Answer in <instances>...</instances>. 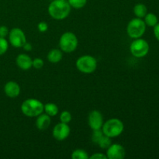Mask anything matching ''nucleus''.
I'll use <instances>...</instances> for the list:
<instances>
[{"label": "nucleus", "mask_w": 159, "mask_h": 159, "mask_svg": "<svg viewBox=\"0 0 159 159\" xmlns=\"http://www.w3.org/2000/svg\"><path fill=\"white\" fill-rule=\"evenodd\" d=\"M75 66L83 74H92L97 68V60L91 55H82L77 59Z\"/></svg>", "instance_id": "obj_4"}, {"label": "nucleus", "mask_w": 159, "mask_h": 159, "mask_svg": "<svg viewBox=\"0 0 159 159\" xmlns=\"http://www.w3.org/2000/svg\"><path fill=\"white\" fill-rule=\"evenodd\" d=\"M20 110L27 117H37L43 112V104L36 99H27L23 101L20 107Z\"/></svg>", "instance_id": "obj_2"}, {"label": "nucleus", "mask_w": 159, "mask_h": 159, "mask_svg": "<svg viewBox=\"0 0 159 159\" xmlns=\"http://www.w3.org/2000/svg\"><path fill=\"white\" fill-rule=\"evenodd\" d=\"M149 49H150L149 43H148L147 40L142 39L141 37L134 39L130 46V51L132 55L138 58L145 57L148 54Z\"/></svg>", "instance_id": "obj_7"}, {"label": "nucleus", "mask_w": 159, "mask_h": 159, "mask_svg": "<svg viewBox=\"0 0 159 159\" xmlns=\"http://www.w3.org/2000/svg\"><path fill=\"white\" fill-rule=\"evenodd\" d=\"M103 135L104 134L103 132H102V129L93 130V134H92V141H93V143L97 144L98 143H99V141L101 140V138H102Z\"/></svg>", "instance_id": "obj_23"}, {"label": "nucleus", "mask_w": 159, "mask_h": 159, "mask_svg": "<svg viewBox=\"0 0 159 159\" xmlns=\"http://www.w3.org/2000/svg\"><path fill=\"white\" fill-rule=\"evenodd\" d=\"M9 28L6 26H0V37L6 38L9 35Z\"/></svg>", "instance_id": "obj_27"}, {"label": "nucleus", "mask_w": 159, "mask_h": 159, "mask_svg": "<svg viewBox=\"0 0 159 159\" xmlns=\"http://www.w3.org/2000/svg\"><path fill=\"white\" fill-rule=\"evenodd\" d=\"M23 48L26 51H30L31 50H32V45H31L30 43L26 42V43H24V45L23 46Z\"/></svg>", "instance_id": "obj_30"}, {"label": "nucleus", "mask_w": 159, "mask_h": 159, "mask_svg": "<svg viewBox=\"0 0 159 159\" xmlns=\"http://www.w3.org/2000/svg\"><path fill=\"white\" fill-rule=\"evenodd\" d=\"M125 155V148L120 144H112L107 149V159H123Z\"/></svg>", "instance_id": "obj_11"}, {"label": "nucleus", "mask_w": 159, "mask_h": 159, "mask_svg": "<svg viewBox=\"0 0 159 159\" xmlns=\"http://www.w3.org/2000/svg\"><path fill=\"white\" fill-rule=\"evenodd\" d=\"M134 13L138 18L143 19L148 13V8L143 3H138L134 7Z\"/></svg>", "instance_id": "obj_17"}, {"label": "nucleus", "mask_w": 159, "mask_h": 159, "mask_svg": "<svg viewBox=\"0 0 159 159\" xmlns=\"http://www.w3.org/2000/svg\"><path fill=\"white\" fill-rule=\"evenodd\" d=\"M146 24L141 18H134L127 26V35L132 39L141 38L146 31Z\"/></svg>", "instance_id": "obj_6"}, {"label": "nucleus", "mask_w": 159, "mask_h": 159, "mask_svg": "<svg viewBox=\"0 0 159 159\" xmlns=\"http://www.w3.org/2000/svg\"><path fill=\"white\" fill-rule=\"evenodd\" d=\"M71 158L72 159H89V155L87 153L86 151L83 149H76L74 152H72Z\"/></svg>", "instance_id": "obj_19"}, {"label": "nucleus", "mask_w": 159, "mask_h": 159, "mask_svg": "<svg viewBox=\"0 0 159 159\" xmlns=\"http://www.w3.org/2000/svg\"><path fill=\"white\" fill-rule=\"evenodd\" d=\"M89 158L91 159H107V155H104L102 153H94L89 156Z\"/></svg>", "instance_id": "obj_28"}, {"label": "nucleus", "mask_w": 159, "mask_h": 159, "mask_svg": "<svg viewBox=\"0 0 159 159\" xmlns=\"http://www.w3.org/2000/svg\"><path fill=\"white\" fill-rule=\"evenodd\" d=\"M97 144L100 147V148L104 149V150H107V149L112 144L111 138H110V137L106 136V135L104 134Z\"/></svg>", "instance_id": "obj_20"}, {"label": "nucleus", "mask_w": 159, "mask_h": 159, "mask_svg": "<svg viewBox=\"0 0 159 159\" xmlns=\"http://www.w3.org/2000/svg\"><path fill=\"white\" fill-rule=\"evenodd\" d=\"M104 120L102 113L98 110H93L90 112L88 116V124L93 130L102 129Z\"/></svg>", "instance_id": "obj_10"}, {"label": "nucleus", "mask_w": 159, "mask_h": 159, "mask_svg": "<svg viewBox=\"0 0 159 159\" xmlns=\"http://www.w3.org/2000/svg\"><path fill=\"white\" fill-rule=\"evenodd\" d=\"M16 65L22 70H29L32 68L33 59L26 54H20L16 58Z\"/></svg>", "instance_id": "obj_13"}, {"label": "nucleus", "mask_w": 159, "mask_h": 159, "mask_svg": "<svg viewBox=\"0 0 159 159\" xmlns=\"http://www.w3.org/2000/svg\"><path fill=\"white\" fill-rule=\"evenodd\" d=\"M20 91H21V89H20V85L14 81H9L6 82L4 86L5 94L8 97L12 98V99L18 97L20 94Z\"/></svg>", "instance_id": "obj_12"}, {"label": "nucleus", "mask_w": 159, "mask_h": 159, "mask_svg": "<svg viewBox=\"0 0 159 159\" xmlns=\"http://www.w3.org/2000/svg\"><path fill=\"white\" fill-rule=\"evenodd\" d=\"M51 1H52V0H51Z\"/></svg>", "instance_id": "obj_31"}, {"label": "nucleus", "mask_w": 159, "mask_h": 159, "mask_svg": "<svg viewBox=\"0 0 159 159\" xmlns=\"http://www.w3.org/2000/svg\"><path fill=\"white\" fill-rule=\"evenodd\" d=\"M43 65H44V62L40 57H36V58L33 59L32 68H36V69H40L43 68Z\"/></svg>", "instance_id": "obj_25"}, {"label": "nucleus", "mask_w": 159, "mask_h": 159, "mask_svg": "<svg viewBox=\"0 0 159 159\" xmlns=\"http://www.w3.org/2000/svg\"><path fill=\"white\" fill-rule=\"evenodd\" d=\"M63 57V52L61 49H52L48 52L47 58L51 63L56 64L61 61Z\"/></svg>", "instance_id": "obj_15"}, {"label": "nucleus", "mask_w": 159, "mask_h": 159, "mask_svg": "<svg viewBox=\"0 0 159 159\" xmlns=\"http://www.w3.org/2000/svg\"><path fill=\"white\" fill-rule=\"evenodd\" d=\"M43 111L45 112V113L50 116L51 117L53 116H55L58 114L59 109L58 107L56 105L55 103H53V102H48L45 105H43Z\"/></svg>", "instance_id": "obj_16"}, {"label": "nucleus", "mask_w": 159, "mask_h": 159, "mask_svg": "<svg viewBox=\"0 0 159 159\" xmlns=\"http://www.w3.org/2000/svg\"><path fill=\"white\" fill-rule=\"evenodd\" d=\"M71 9L67 0H52L48 6V13L54 20H63L69 16Z\"/></svg>", "instance_id": "obj_1"}, {"label": "nucleus", "mask_w": 159, "mask_h": 159, "mask_svg": "<svg viewBox=\"0 0 159 159\" xmlns=\"http://www.w3.org/2000/svg\"><path fill=\"white\" fill-rule=\"evenodd\" d=\"M9 48V41L6 38L0 37V56L6 54Z\"/></svg>", "instance_id": "obj_24"}, {"label": "nucleus", "mask_w": 159, "mask_h": 159, "mask_svg": "<svg viewBox=\"0 0 159 159\" xmlns=\"http://www.w3.org/2000/svg\"><path fill=\"white\" fill-rule=\"evenodd\" d=\"M59 119H60V121L61 123H65V124H68L71 122V120H72V116H71V113L69 111L65 110V111H62L61 113Z\"/></svg>", "instance_id": "obj_22"}, {"label": "nucleus", "mask_w": 159, "mask_h": 159, "mask_svg": "<svg viewBox=\"0 0 159 159\" xmlns=\"http://www.w3.org/2000/svg\"><path fill=\"white\" fill-rule=\"evenodd\" d=\"M51 123V117L48 116L47 113H43L40 114L37 116L36 120V126L37 129L40 130H45L50 127Z\"/></svg>", "instance_id": "obj_14"}, {"label": "nucleus", "mask_w": 159, "mask_h": 159, "mask_svg": "<svg viewBox=\"0 0 159 159\" xmlns=\"http://www.w3.org/2000/svg\"><path fill=\"white\" fill-rule=\"evenodd\" d=\"M69 3L70 6L74 9H79L85 6L87 3V0H67Z\"/></svg>", "instance_id": "obj_21"}, {"label": "nucleus", "mask_w": 159, "mask_h": 159, "mask_svg": "<svg viewBox=\"0 0 159 159\" xmlns=\"http://www.w3.org/2000/svg\"><path fill=\"white\" fill-rule=\"evenodd\" d=\"M144 19L146 26H151V27H154L158 23V19L157 16L155 13H152V12H149V13L146 14Z\"/></svg>", "instance_id": "obj_18"}, {"label": "nucleus", "mask_w": 159, "mask_h": 159, "mask_svg": "<svg viewBox=\"0 0 159 159\" xmlns=\"http://www.w3.org/2000/svg\"><path fill=\"white\" fill-rule=\"evenodd\" d=\"M79 40L75 34L72 32H65L61 36L59 47L62 52L69 53L75 51L78 48Z\"/></svg>", "instance_id": "obj_5"}, {"label": "nucleus", "mask_w": 159, "mask_h": 159, "mask_svg": "<svg viewBox=\"0 0 159 159\" xmlns=\"http://www.w3.org/2000/svg\"><path fill=\"white\" fill-rule=\"evenodd\" d=\"M71 133V129L68 124L60 122L56 124L52 130V135L55 140L58 141H65L68 138Z\"/></svg>", "instance_id": "obj_9"}, {"label": "nucleus", "mask_w": 159, "mask_h": 159, "mask_svg": "<svg viewBox=\"0 0 159 159\" xmlns=\"http://www.w3.org/2000/svg\"><path fill=\"white\" fill-rule=\"evenodd\" d=\"M37 29L40 32L44 33L48 30V25L46 22H40L37 25Z\"/></svg>", "instance_id": "obj_26"}, {"label": "nucleus", "mask_w": 159, "mask_h": 159, "mask_svg": "<svg viewBox=\"0 0 159 159\" xmlns=\"http://www.w3.org/2000/svg\"><path fill=\"white\" fill-rule=\"evenodd\" d=\"M154 35H155V38L159 41V23L154 26Z\"/></svg>", "instance_id": "obj_29"}, {"label": "nucleus", "mask_w": 159, "mask_h": 159, "mask_svg": "<svg viewBox=\"0 0 159 159\" xmlns=\"http://www.w3.org/2000/svg\"><path fill=\"white\" fill-rule=\"evenodd\" d=\"M124 124L122 120L118 118H111L103 123L102 130L106 136L110 138L119 137L124 132Z\"/></svg>", "instance_id": "obj_3"}, {"label": "nucleus", "mask_w": 159, "mask_h": 159, "mask_svg": "<svg viewBox=\"0 0 159 159\" xmlns=\"http://www.w3.org/2000/svg\"><path fill=\"white\" fill-rule=\"evenodd\" d=\"M8 37L9 42L14 48H23L24 43L26 42V37L24 32L18 27L11 29Z\"/></svg>", "instance_id": "obj_8"}]
</instances>
